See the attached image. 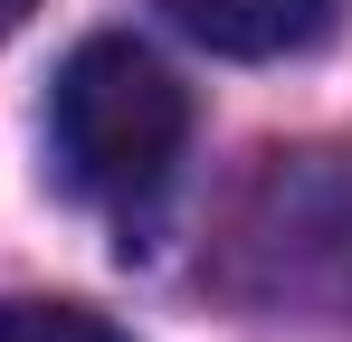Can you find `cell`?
<instances>
[{
  "instance_id": "1",
  "label": "cell",
  "mask_w": 352,
  "mask_h": 342,
  "mask_svg": "<svg viewBox=\"0 0 352 342\" xmlns=\"http://www.w3.org/2000/svg\"><path fill=\"white\" fill-rule=\"evenodd\" d=\"M181 133H190V95L153 48L86 38L58 67V95H48V171H58V190L143 200L181 162Z\"/></svg>"
},
{
  "instance_id": "2",
  "label": "cell",
  "mask_w": 352,
  "mask_h": 342,
  "mask_svg": "<svg viewBox=\"0 0 352 342\" xmlns=\"http://www.w3.org/2000/svg\"><path fill=\"white\" fill-rule=\"evenodd\" d=\"M162 10L219 57H305L333 29V0H162Z\"/></svg>"
},
{
  "instance_id": "3",
  "label": "cell",
  "mask_w": 352,
  "mask_h": 342,
  "mask_svg": "<svg viewBox=\"0 0 352 342\" xmlns=\"http://www.w3.org/2000/svg\"><path fill=\"white\" fill-rule=\"evenodd\" d=\"M0 342H133V333H115V323H105V314H86V304L19 295V304H0Z\"/></svg>"
},
{
  "instance_id": "4",
  "label": "cell",
  "mask_w": 352,
  "mask_h": 342,
  "mask_svg": "<svg viewBox=\"0 0 352 342\" xmlns=\"http://www.w3.org/2000/svg\"><path fill=\"white\" fill-rule=\"evenodd\" d=\"M29 10H38V0H0V38H10V29H19Z\"/></svg>"
}]
</instances>
